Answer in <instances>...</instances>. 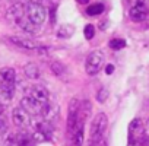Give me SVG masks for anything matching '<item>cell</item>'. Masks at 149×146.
Returning <instances> with one entry per match:
<instances>
[{
  "mask_svg": "<svg viewBox=\"0 0 149 146\" xmlns=\"http://www.w3.org/2000/svg\"><path fill=\"white\" fill-rule=\"evenodd\" d=\"M107 124H108V118L104 113H98L91 124V139H89V146H97L102 136H104V131L107 129Z\"/></svg>",
  "mask_w": 149,
  "mask_h": 146,
  "instance_id": "1",
  "label": "cell"
},
{
  "mask_svg": "<svg viewBox=\"0 0 149 146\" xmlns=\"http://www.w3.org/2000/svg\"><path fill=\"white\" fill-rule=\"evenodd\" d=\"M26 18L34 24V25H41V24H44L45 22V19H47V10H45V8L42 6V5H40V3H29L28 6H26Z\"/></svg>",
  "mask_w": 149,
  "mask_h": 146,
  "instance_id": "2",
  "label": "cell"
},
{
  "mask_svg": "<svg viewBox=\"0 0 149 146\" xmlns=\"http://www.w3.org/2000/svg\"><path fill=\"white\" fill-rule=\"evenodd\" d=\"M102 66H104V54L100 50H95L88 56L85 70H86L88 75L92 76V75H97V73L102 69Z\"/></svg>",
  "mask_w": 149,
  "mask_h": 146,
  "instance_id": "3",
  "label": "cell"
},
{
  "mask_svg": "<svg viewBox=\"0 0 149 146\" xmlns=\"http://www.w3.org/2000/svg\"><path fill=\"white\" fill-rule=\"evenodd\" d=\"M148 13H149V8H148V5H146L145 0H136V5H134V6L130 9V12H129L132 21H134V22L143 21V19L148 16Z\"/></svg>",
  "mask_w": 149,
  "mask_h": 146,
  "instance_id": "4",
  "label": "cell"
},
{
  "mask_svg": "<svg viewBox=\"0 0 149 146\" xmlns=\"http://www.w3.org/2000/svg\"><path fill=\"white\" fill-rule=\"evenodd\" d=\"M21 108L28 114V115H35V114H41V108L42 105H40L37 101H34L31 97H25L21 101Z\"/></svg>",
  "mask_w": 149,
  "mask_h": 146,
  "instance_id": "5",
  "label": "cell"
},
{
  "mask_svg": "<svg viewBox=\"0 0 149 146\" xmlns=\"http://www.w3.org/2000/svg\"><path fill=\"white\" fill-rule=\"evenodd\" d=\"M31 98L34 101H37L40 105H45L48 102V91L44 86H32L31 88Z\"/></svg>",
  "mask_w": 149,
  "mask_h": 146,
  "instance_id": "6",
  "label": "cell"
},
{
  "mask_svg": "<svg viewBox=\"0 0 149 146\" xmlns=\"http://www.w3.org/2000/svg\"><path fill=\"white\" fill-rule=\"evenodd\" d=\"M13 92H15V86L13 83H9V82H3L0 85V104L5 105V104H9L12 97H13Z\"/></svg>",
  "mask_w": 149,
  "mask_h": 146,
  "instance_id": "7",
  "label": "cell"
},
{
  "mask_svg": "<svg viewBox=\"0 0 149 146\" xmlns=\"http://www.w3.org/2000/svg\"><path fill=\"white\" fill-rule=\"evenodd\" d=\"M143 136V124L140 118H134L132 120L130 126H129V140H136L140 139Z\"/></svg>",
  "mask_w": 149,
  "mask_h": 146,
  "instance_id": "8",
  "label": "cell"
},
{
  "mask_svg": "<svg viewBox=\"0 0 149 146\" xmlns=\"http://www.w3.org/2000/svg\"><path fill=\"white\" fill-rule=\"evenodd\" d=\"M41 114H42V117L45 118V121L51 123V121H53L54 118H57V115H58V107H57L56 104L47 102L45 105H42Z\"/></svg>",
  "mask_w": 149,
  "mask_h": 146,
  "instance_id": "9",
  "label": "cell"
},
{
  "mask_svg": "<svg viewBox=\"0 0 149 146\" xmlns=\"http://www.w3.org/2000/svg\"><path fill=\"white\" fill-rule=\"evenodd\" d=\"M9 41H10V42H13V44H15V45H18V47L25 48V50H37V48L40 47L35 41L28 40V38H22V37H10V38H9Z\"/></svg>",
  "mask_w": 149,
  "mask_h": 146,
  "instance_id": "10",
  "label": "cell"
},
{
  "mask_svg": "<svg viewBox=\"0 0 149 146\" xmlns=\"http://www.w3.org/2000/svg\"><path fill=\"white\" fill-rule=\"evenodd\" d=\"M16 25H18L24 32H26V34L34 35V34H37V32H38V26H37V25H34V24H32L26 16H22V18L16 19Z\"/></svg>",
  "mask_w": 149,
  "mask_h": 146,
  "instance_id": "11",
  "label": "cell"
},
{
  "mask_svg": "<svg viewBox=\"0 0 149 146\" xmlns=\"http://www.w3.org/2000/svg\"><path fill=\"white\" fill-rule=\"evenodd\" d=\"M12 120H13V123H15L16 126L24 127V126H26V124L29 123V115L19 107V108H15V110H13V113H12Z\"/></svg>",
  "mask_w": 149,
  "mask_h": 146,
  "instance_id": "12",
  "label": "cell"
},
{
  "mask_svg": "<svg viewBox=\"0 0 149 146\" xmlns=\"http://www.w3.org/2000/svg\"><path fill=\"white\" fill-rule=\"evenodd\" d=\"M25 12H26V9H25V6H24L22 3H15V5L9 9V16L16 21V19L25 16Z\"/></svg>",
  "mask_w": 149,
  "mask_h": 146,
  "instance_id": "13",
  "label": "cell"
},
{
  "mask_svg": "<svg viewBox=\"0 0 149 146\" xmlns=\"http://www.w3.org/2000/svg\"><path fill=\"white\" fill-rule=\"evenodd\" d=\"M51 70H53L54 75H56L57 78H60V79H66V78H67V69H66V66L61 64L60 61H53V63H51Z\"/></svg>",
  "mask_w": 149,
  "mask_h": 146,
  "instance_id": "14",
  "label": "cell"
},
{
  "mask_svg": "<svg viewBox=\"0 0 149 146\" xmlns=\"http://www.w3.org/2000/svg\"><path fill=\"white\" fill-rule=\"evenodd\" d=\"M0 76H2L3 82L13 83L15 79H16V72H15V69H12V67H3L2 70H0Z\"/></svg>",
  "mask_w": 149,
  "mask_h": 146,
  "instance_id": "15",
  "label": "cell"
},
{
  "mask_svg": "<svg viewBox=\"0 0 149 146\" xmlns=\"http://www.w3.org/2000/svg\"><path fill=\"white\" fill-rule=\"evenodd\" d=\"M73 32H74V26H73V25H69V24H64V25H61V26L57 29L56 35H57L58 38H70V37L73 35Z\"/></svg>",
  "mask_w": 149,
  "mask_h": 146,
  "instance_id": "16",
  "label": "cell"
},
{
  "mask_svg": "<svg viewBox=\"0 0 149 146\" xmlns=\"http://www.w3.org/2000/svg\"><path fill=\"white\" fill-rule=\"evenodd\" d=\"M25 75L29 79H38L40 78V69L35 63H28L25 66Z\"/></svg>",
  "mask_w": 149,
  "mask_h": 146,
  "instance_id": "17",
  "label": "cell"
},
{
  "mask_svg": "<svg viewBox=\"0 0 149 146\" xmlns=\"http://www.w3.org/2000/svg\"><path fill=\"white\" fill-rule=\"evenodd\" d=\"M72 143L73 146H84V126H79L76 133L72 136Z\"/></svg>",
  "mask_w": 149,
  "mask_h": 146,
  "instance_id": "18",
  "label": "cell"
},
{
  "mask_svg": "<svg viewBox=\"0 0 149 146\" xmlns=\"http://www.w3.org/2000/svg\"><path fill=\"white\" fill-rule=\"evenodd\" d=\"M104 5L102 3H95V5H92V6H89L88 9H86V13L89 15V16H97V15H101L102 12H104Z\"/></svg>",
  "mask_w": 149,
  "mask_h": 146,
  "instance_id": "19",
  "label": "cell"
},
{
  "mask_svg": "<svg viewBox=\"0 0 149 146\" xmlns=\"http://www.w3.org/2000/svg\"><path fill=\"white\" fill-rule=\"evenodd\" d=\"M19 137H16L18 140V146H34V142L31 139V136H28L26 133L24 134H18Z\"/></svg>",
  "mask_w": 149,
  "mask_h": 146,
  "instance_id": "20",
  "label": "cell"
},
{
  "mask_svg": "<svg viewBox=\"0 0 149 146\" xmlns=\"http://www.w3.org/2000/svg\"><path fill=\"white\" fill-rule=\"evenodd\" d=\"M124 47H126V41L121 38H114L110 41V48H113V50H121Z\"/></svg>",
  "mask_w": 149,
  "mask_h": 146,
  "instance_id": "21",
  "label": "cell"
},
{
  "mask_svg": "<svg viewBox=\"0 0 149 146\" xmlns=\"http://www.w3.org/2000/svg\"><path fill=\"white\" fill-rule=\"evenodd\" d=\"M108 95H110L108 89H107V88H101V89L98 91V94H97V101L102 104V102H105V101L108 99Z\"/></svg>",
  "mask_w": 149,
  "mask_h": 146,
  "instance_id": "22",
  "label": "cell"
},
{
  "mask_svg": "<svg viewBox=\"0 0 149 146\" xmlns=\"http://www.w3.org/2000/svg\"><path fill=\"white\" fill-rule=\"evenodd\" d=\"M84 34H85V38L86 40H92L94 35H95V26L91 25V24H88L85 26V29H84Z\"/></svg>",
  "mask_w": 149,
  "mask_h": 146,
  "instance_id": "23",
  "label": "cell"
},
{
  "mask_svg": "<svg viewBox=\"0 0 149 146\" xmlns=\"http://www.w3.org/2000/svg\"><path fill=\"white\" fill-rule=\"evenodd\" d=\"M31 139H32V142H37V143H42V142H47V140H48L40 130H35L34 134L31 136Z\"/></svg>",
  "mask_w": 149,
  "mask_h": 146,
  "instance_id": "24",
  "label": "cell"
},
{
  "mask_svg": "<svg viewBox=\"0 0 149 146\" xmlns=\"http://www.w3.org/2000/svg\"><path fill=\"white\" fill-rule=\"evenodd\" d=\"M6 130H8V123H6V118H5L3 115H0V134H3Z\"/></svg>",
  "mask_w": 149,
  "mask_h": 146,
  "instance_id": "25",
  "label": "cell"
},
{
  "mask_svg": "<svg viewBox=\"0 0 149 146\" xmlns=\"http://www.w3.org/2000/svg\"><path fill=\"white\" fill-rule=\"evenodd\" d=\"M143 143H142V140L140 139H136V140H129V143H127V146H142Z\"/></svg>",
  "mask_w": 149,
  "mask_h": 146,
  "instance_id": "26",
  "label": "cell"
},
{
  "mask_svg": "<svg viewBox=\"0 0 149 146\" xmlns=\"http://www.w3.org/2000/svg\"><path fill=\"white\" fill-rule=\"evenodd\" d=\"M113 72H114V66L113 64H107L105 66V73H107V75H111Z\"/></svg>",
  "mask_w": 149,
  "mask_h": 146,
  "instance_id": "27",
  "label": "cell"
},
{
  "mask_svg": "<svg viewBox=\"0 0 149 146\" xmlns=\"http://www.w3.org/2000/svg\"><path fill=\"white\" fill-rule=\"evenodd\" d=\"M78 3H81V5H88L89 0H78Z\"/></svg>",
  "mask_w": 149,
  "mask_h": 146,
  "instance_id": "28",
  "label": "cell"
},
{
  "mask_svg": "<svg viewBox=\"0 0 149 146\" xmlns=\"http://www.w3.org/2000/svg\"><path fill=\"white\" fill-rule=\"evenodd\" d=\"M51 22H54V9H51Z\"/></svg>",
  "mask_w": 149,
  "mask_h": 146,
  "instance_id": "29",
  "label": "cell"
},
{
  "mask_svg": "<svg viewBox=\"0 0 149 146\" xmlns=\"http://www.w3.org/2000/svg\"><path fill=\"white\" fill-rule=\"evenodd\" d=\"M0 115H3V105L0 104Z\"/></svg>",
  "mask_w": 149,
  "mask_h": 146,
  "instance_id": "30",
  "label": "cell"
},
{
  "mask_svg": "<svg viewBox=\"0 0 149 146\" xmlns=\"http://www.w3.org/2000/svg\"><path fill=\"white\" fill-rule=\"evenodd\" d=\"M146 146H149V140H148V143H146Z\"/></svg>",
  "mask_w": 149,
  "mask_h": 146,
  "instance_id": "31",
  "label": "cell"
}]
</instances>
